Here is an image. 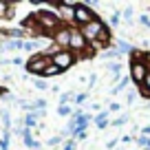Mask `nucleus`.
<instances>
[{
  "label": "nucleus",
  "instance_id": "nucleus-23",
  "mask_svg": "<svg viewBox=\"0 0 150 150\" xmlns=\"http://www.w3.org/2000/svg\"><path fill=\"white\" fill-rule=\"evenodd\" d=\"M33 86H35L38 91H47V88H49V84H47L44 80H35V82H33Z\"/></svg>",
  "mask_w": 150,
  "mask_h": 150
},
{
  "label": "nucleus",
  "instance_id": "nucleus-30",
  "mask_svg": "<svg viewBox=\"0 0 150 150\" xmlns=\"http://www.w3.org/2000/svg\"><path fill=\"white\" fill-rule=\"evenodd\" d=\"M11 64H16V66H27L22 60H20V57H13V60H11Z\"/></svg>",
  "mask_w": 150,
  "mask_h": 150
},
{
  "label": "nucleus",
  "instance_id": "nucleus-10",
  "mask_svg": "<svg viewBox=\"0 0 150 150\" xmlns=\"http://www.w3.org/2000/svg\"><path fill=\"white\" fill-rule=\"evenodd\" d=\"M115 49H117L122 55H132V51H135V49H132L126 40H117V42H115Z\"/></svg>",
  "mask_w": 150,
  "mask_h": 150
},
{
  "label": "nucleus",
  "instance_id": "nucleus-4",
  "mask_svg": "<svg viewBox=\"0 0 150 150\" xmlns=\"http://www.w3.org/2000/svg\"><path fill=\"white\" fill-rule=\"evenodd\" d=\"M51 64V55L49 53H35V55H31L29 57V62H27V73H31V75H40L42 77V73H44V69Z\"/></svg>",
  "mask_w": 150,
  "mask_h": 150
},
{
  "label": "nucleus",
  "instance_id": "nucleus-15",
  "mask_svg": "<svg viewBox=\"0 0 150 150\" xmlns=\"http://www.w3.org/2000/svg\"><path fill=\"white\" fill-rule=\"evenodd\" d=\"M139 93H141V97L150 99V73H148V77H146V82L139 86Z\"/></svg>",
  "mask_w": 150,
  "mask_h": 150
},
{
  "label": "nucleus",
  "instance_id": "nucleus-25",
  "mask_svg": "<svg viewBox=\"0 0 150 150\" xmlns=\"http://www.w3.org/2000/svg\"><path fill=\"white\" fill-rule=\"evenodd\" d=\"M135 99H137V95L128 91V93H126V104H128V106H130V104H135Z\"/></svg>",
  "mask_w": 150,
  "mask_h": 150
},
{
  "label": "nucleus",
  "instance_id": "nucleus-28",
  "mask_svg": "<svg viewBox=\"0 0 150 150\" xmlns=\"http://www.w3.org/2000/svg\"><path fill=\"white\" fill-rule=\"evenodd\" d=\"M122 16H124L126 20H130V18H132V7H126V9L122 11Z\"/></svg>",
  "mask_w": 150,
  "mask_h": 150
},
{
  "label": "nucleus",
  "instance_id": "nucleus-17",
  "mask_svg": "<svg viewBox=\"0 0 150 150\" xmlns=\"http://www.w3.org/2000/svg\"><path fill=\"white\" fill-rule=\"evenodd\" d=\"M73 95L75 93H62L57 99V106H69V102H73Z\"/></svg>",
  "mask_w": 150,
  "mask_h": 150
},
{
  "label": "nucleus",
  "instance_id": "nucleus-7",
  "mask_svg": "<svg viewBox=\"0 0 150 150\" xmlns=\"http://www.w3.org/2000/svg\"><path fill=\"white\" fill-rule=\"evenodd\" d=\"M71 29H73V27L62 24V27L53 33V42H55L57 49H69V47H71Z\"/></svg>",
  "mask_w": 150,
  "mask_h": 150
},
{
  "label": "nucleus",
  "instance_id": "nucleus-18",
  "mask_svg": "<svg viewBox=\"0 0 150 150\" xmlns=\"http://www.w3.org/2000/svg\"><path fill=\"white\" fill-rule=\"evenodd\" d=\"M22 122H24V128H29V130H31V128H33V126L38 124V119L33 117L31 112H29V115H24V117H22Z\"/></svg>",
  "mask_w": 150,
  "mask_h": 150
},
{
  "label": "nucleus",
  "instance_id": "nucleus-16",
  "mask_svg": "<svg viewBox=\"0 0 150 150\" xmlns=\"http://www.w3.org/2000/svg\"><path fill=\"white\" fill-rule=\"evenodd\" d=\"M40 47H42L40 40H24V51H38Z\"/></svg>",
  "mask_w": 150,
  "mask_h": 150
},
{
  "label": "nucleus",
  "instance_id": "nucleus-2",
  "mask_svg": "<svg viewBox=\"0 0 150 150\" xmlns=\"http://www.w3.org/2000/svg\"><path fill=\"white\" fill-rule=\"evenodd\" d=\"M88 47H91V44L86 42V38L82 35V31H80V29H77V27H73V29H71V47H69L71 51H73L75 55H84V57H88L91 53H93Z\"/></svg>",
  "mask_w": 150,
  "mask_h": 150
},
{
  "label": "nucleus",
  "instance_id": "nucleus-21",
  "mask_svg": "<svg viewBox=\"0 0 150 150\" xmlns=\"http://www.w3.org/2000/svg\"><path fill=\"white\" fill-rule=\"evenodd\" d=\"M119 20H122V11H112V16H110V20H108V22H110L112 27H117Z\"/></svg>",
  "mask_w": 150,
  "mask_h": 150
},
{
  "label": "nucleus",
  "instance_id": "nucleus-27",
  "mask_svg": "<svg viewBox=\"0 0 150 150\" xmlns=\"http://www.w3.org/2000/svg\"><path fill=\"white\" fill-rule=\"evenodd\" d=\"M139 22H141V27H148V29H150V18H148L146 13H144V16L139 18Z\"/></svg>",
  "mask_w": 150,
  "mask_h": 150
},
{
  "label": "nucleus",
  "instance_id": "nucleus-26",
  "mask_svg": "<svg viewBox=\"0 0 150 150\" xmlns=\"http://www.w3.org/2000/svg\"><path fill=\"white\" fill-rule=\"evenodd\" d=\"M75 148H77V141H75V139L66 141V146H64V150H75Z\"/></svg>",
  "mask_w": 150,
  "mask_h": 150
},
{
  "label": "nucleus",
  "instance_id": "nucleus-20",
  "mask_svg": "<svg viewBox=\"0 0 150 150\" xmlns=\"http://www.w3.org/2000/svg\"><path fill=\"white\" fill-rule=\"evenodd\" d=\"M86 99H88V95H86V93H75L73 95V104H75V106H82Z\"/></svg>",
  "mask_w": 150,
  "mask_h": 150
},
{
  "label": "nucleus",
  "instance_id": "nucleus-9",
  "mask_svg": "<svg viewBox=\"0 0 150 150\" xmlns=\"http://www.w3.org/2000/svg\"><path fill=\"white\" fill-rule=\"evenodd\" d=\"M0 122H2V132H11V112L0 110Z\"/></svg>",
  "mask_w": 150,
  "mask_h": 150
},
{
  "label": "nucleus",
  "instance_id": "nucleus-13",
  "mask_svg": "<svg viewBox=\"0 0 150 150\" xmlns=\"http://www.w3.org/2000/svg\"><path fill=\"white\" fill-rule=\"evenodd\" d=\"M60 73H62V71H60V69H57V66L51 62V64H49L47 69H44V73H42V80H47V77H53V75H60Z\"/></svg>",
  "mask_w": 150,
  "mask_h": 150
},
{
  "label": "nucleus",
  "instance_id": "nucleus-31",
  "mask_svg": "<svg viewBox=\"0 0 150 150\" xmlns=\"http://www.w3.org/2000/svg\"><path fill=\"white\" fill-rule=\"evenodd\" d=\"M141 137H150V126H144V128H141Z\"/></svg>",
  "mask_w": 150,
  "mask_h": 150
},
{
  "label": "nucleus",
  "instance_id": "nucleus-5",
  "mask_svg": "<svg viewBox=\"0 0 150 150\" xmlns=\"http://www.w3.org/2000/svg\"><path fill=\"white\" fill-rule=\"evenodd\" d=\"M150 73V66H148V60H130V80L132 84L141 86L146 82Z\"/></svg>",
  "mask_w": 150,
  "mask_h": 150
},
{
  "label": "nucleus",
  "instance_id": "nucleus-29",
  "mask_svg": "<svg viewBox=\"0 0 150 150\" xmlns=\"http://www.w3.org/2000/svg\"><path fill=\"white\" fill-rule=\"evenodd\" d=\"M62 139H64L62 135H60V137H51V139H49V146H57V144H60Z\"/></svg>",
  "mask_w": 150,
  "mask_h": 150
},
{
  "label": "nucleus",
  "instance_id": "nucleus-8",
  "mask_svg": "<svg viewBox=\"0 0 150 150\" xmlns=\"http://www.w3.org/2000/svg\"><path fill=\"white\" fill-rule=\"evenodd\" d=\"M75 7H77V2H60L57 5V9H60V20H66L69 22V27H75Z\"/></svg>",
  "mask_w": 150,
  "mask_h": 150
},
{
  "label": "nucleus",
  "instance_id": "nucleus-3",
  "mask_svg": "<svg viewBox=\"0 0 150 150\" xmlns=\"http://www.w3.org/2000/svg\"><path fill=\"white\" fill-rule=\"evenodd\" d=\"M51 55V62L57 66L60 71H66V69H71V66L75 64V53L71 51V49H55L53 53H49Z\"/></svg>",
  "mask_w": 150,
  "mask_h": 150
},
{
  "label": "nucleus",
  "instance_id": "nucleus-33",
  "mask_svg": "<svg viewBox=\"0 0 150 150\" xmlns=\"http://www.w3.org/2000/svg\"><path fill=\"white\" fill-rule=\"evenodd\" d=\"M112 110H119V104H110V106H108V112H112Z\"/></svg>",
  "mask_w": 150,
  "mask_h": 150
},
{
  "label": "nucleus",
  "instance_id": "nucleus-34",
  "mask_svg": "<svg viewBox=\"0 0 150 150\" xmlns=\"http://www.w3.org/2000/svg\"><path fill=\"white\" fill-rule=\"evenodd\" d=\"M115 146H117V141L112 139V141H108V144H106V148H108V150H112V148H115Z\"/></svg>",
  "mask_w": 150,
  "mask_h": 150
},
{
  "label": "nucleus",
  "instance_id": "nucleus-1",
  "mask_svg": "<svg viewBox=\"0 0 150 150\" xmlns=\"http://www.w3.org/2000/svg\"><path fill=\"white\" fill-rule=\"evenodd\" d=\"M33 18H35V22L40 24V29H42L44 33H55L57 29L62 27V20L60 16H57V11H33Z\"/></svg>",
  "mask_w": 150,
  "mask_h": 150
},
{
  "label": "nucleus",
  "instance_id": "nucleus-12",
  "mask_svg": "<svg viewBox=\"0 0 150 150\" xmlns=\"http://www.w3.org/2000/svg\"><path fill=\"white\" fill-rule=\"evenodd\" d=\"M130 82H132V80H130V73H128L126 77H122V80H119V84H117V86H112V95H117L119 91H124L128 84H130Z\"/></svg>",
  "mask_w": 150,
  "mask_h": 150
},
{
  "label": "nucleus",
  "instance_id": "nucleus-6",
  "mask_svg": "<svg viewBox=\"0 0 150 150\" xmlns=\"http://www.w3.org/2000/svg\"><path fill=\"white\" fill-rule=\"evenodd\" d=\"M95 20H97V13L91 9V5L77 2V7H75V27H84V24H91Z\"/></svg>",
  "mask_w": 150,
  "mask_h": 150
},
{
  "label": "nucleus",
  "instance_id": "nucleus-32",
  "mask_svg": "<svg viewBox=\"0 0 150 150\" xmlns=\"http://www.w3.org/2000/svg\"><path fill=\"white\" fill-rule=\"evenodd\" d=\"M88 84H91V86H95V84H97V75H95V73L88 77Z\"/></svg>",
  "mask_w": 150,
  "mask_h": 150
},
{
  "label": "nucleus",
  "instance_id": "nucleus-19",
  "mask_svg": "<svg viewBox=\"0 0 150 150\" xmlns=\"http://www.w3.org/2000/svg\"><path fill=\"white\" fill-rule=\"evenodd\" d=\"M73 108L71 106H57V115H60V117H71V115H73Z\"/></svg>",
  "mask_w": 150,
  "mask_h": 150
},
{
  "label": "nucleus",
  "instance_id": "nucleus-22",
  "mask_svg": "<svg viewBox=\"0 0 150 150\" xmlns=\"http://www.w3.org/2000/svg\"><path fill=\"white\" fill-rule=\"evenodd\" d=\"M128 122V115H119L117 119H112V126H124Z\"/></svg>",
  "mask_w": 150,
  "mask_h": 150
},
{
  "label": "nucleus",
  "instance_id": "nucleus-11",
  "mask_svg": "<svg viewBox=\"0 0 150 150\" xmlns=\"http://www.w3.org/2000/svg\"><path fill=\"white\" fill-rule=\"evenodd\" d=\"M102 57H104V60H112V62H115L117 57H122V53H119L117 49L112 47V49H106V51H102Z\"/></svg>",
  "mask_w": 150,
  "mask_h": 150
},
{
  "label": "nucleus",
  "instance_id": "nucleus-24",
  "mask_svg": "<svg viewBox=\"0 0 150 150\" xmlns=\"http://www.w3.org/2000/svg\"><path fill=\"white\" fill-rule=\"evenodd\" d=\"M11 11H9V5L7 2H0V16H9Z\"/></svg>",
  "mask_w": 150,
  "mask_h": 150
},
{
  "label": "nucleus",
  "instance_id": "nucleus-14",
  "mask_svg": "<svg viewBox=\"0 0 150 150\" xmlns=\"http://www.w3.org/2000/svg\"><path fill=\"white\" fill-rule=\"evenodd\" d=\"M106 69L112 73V80H119V73H122V64H117V62H110V64H106Z\"/></svg>",
  "mask_w": 150,
  "mask_h": 150
}]
</instances>
